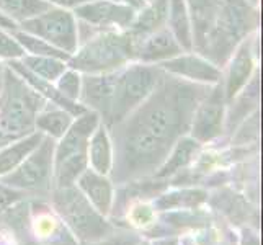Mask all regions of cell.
I'll return each instance as SVG.
<instances>
[{"mask_svg": "<svg viewBox=\"0 0 263 245\" xmlns=\"http://www.w3.org/2000/svg\"><path fill=\"white\" fill-rule=\"evenodd\" d=\"M210 85L195 84L165 74L151 95L134 110L111 126L116 157L115 178L126 180L157 172L174 144L186 136L198 103Z\"/></svg>", "mask_w": 263, "mask_h": 245, "instance_id": "1", "label": "cell"}, {"mask_svg": "<svg viewBox=\"0 0 263 245\" xmlns=\"http://www.w3.org/2000/svg\"><path fill=\"white\" fill-rule=\"evenodd\" d=\"M192 20L193 52L221 67L258 26V12L247 0H185Z\"/></svg>", "mask_w": 263, "mask_h": 245, "instance_id": "2", "label": "cell"}, {"mask_svg": "<svg viewBox=\"0 0 263 245\" xmlns=\"http://www.w3.org/2000/svg\"><path fill=\"white\" fill-rule=\"evenodd\" d=\"M0 90V133L12 139L23 138L34 129L36 115L48 100L13 72L7 64L2 70Z\"/></svg>", "mask_w": 263, "mask_h": 245, "instance_id": "3", "label": "cell"}, {"mask_svg": "<svg viewBox=\"0 0 263 245\" xmlns=\"http://www.w3.org/2000/svg\"><path fill=\"white\" fill-rule=\"evenodd\" d=\"M133 62V38L126 30H103L79 44L67 66L82 76L111 74Z\"/></svg>", "mask_w": 263, "mask_h": 245, "instance_id": "4", "label": "cell"}, {"mask_svg": "<svg viewBox=\"0 0 263 245\" xmlns=\"http://www.w3.org/2000/svg\"><path fill=\"white\" fill-rule=\"evenodd\" d=\"M102 123L98 113L87 110L74 118L70 128L54 149V183L56 188L74 186L77 178L88 168V141Z\"/></svg>", "mask_w": 263, "mask_h": 245, "instance_id": "5", "label": "cell"}, {"mask_svg": "<svg viewBox=\"0 0 263 245\" xmlns=\"http://www.w3.org/2000/svg\"><path fill=\"white\" fill-rule=\"evenodd\" d=\"M52 204L69 225V229L82 243L100 242L113 232L111 225L90 204V201L76 185L54 190Z\"/></svg>", "mask_w": 263, "mask_h": 245, "instance_id": "6", "label": "cell"}, {"mask_svg": "<svg viewBox=\"0 0 263 245\" xmlns=\"http://www.w3.org/2000/svg\"><path fill=\"white\" fill-rule=\"evenodd\" d=\"M162 70L157 66L141 62H129L126 67L116 70L111 115L108 124H105L106 128L124 120L136 106L141 105L157 85Z\"/></svg>", "mask_w": 263, "mask_h": 245, "instance_id": "7", "label": "cell"}, {"mask_svg": "<svg viewBox=\"0 0 263 245\" xmlns=\"http://www.w3.org/2000/svg\"><path fill=\"white\" fill-rule=\"evenodd\" d=\"M54 149H56V141L49 136H44L20 165L10 174L0 177V183L22 192H51L54 183Z\"/></svg>", "mask_w": 263, "mask_h": 245, "instance_id": "8", "label": "cell"}, {"mask_svg": "<svg viewBox=\"0 0 263 245\" xmlns=\"http://www.w3.org/2000/svg\"><path fill=\"white\" fill-rule=\"evenodd\" d=\"M20 26L22 31L38 36L69 56L79 48L77 18L67 8L51 7L49 10L22 22Z\"/></svg>", "mask_w": 263, "mask_h": 245, "instance_id": "9", "label": "cell"}, {"mask_svg": "<svg viewBox=\"0 0 263 245\" xmlns=\"http://www.w3.org/2000/svg\"><path fill=\"white\" fill-rule=\"evenodd\" d=\"M226 106L228 100L224 95L222 82L211 85L206 95L198 103L190 124V136L199 144L214 141L224 133Z\"/></svg>", "mask_w": 263, "mask_h": 245, "instance_id": "10", "label": "cell"}, {"mask_svg": "<svg viewBox=\"0 0 263 245\" xmlns=\"http://www.w3.org/2000/svg\"><path fill=\"white\" fill-rule=\"evenodd\" d=\"M79 22H84L98 30H128L136 12L116 0H92L72 10Z\"/></svg>", "mask_w": 263, "mask_h": 245, "instance_id": "11", "label": "cell"}, {"mask_svg": "<svg viewBox=\"0 0 263 245\" xmlns=\"http://www.w3.org/2000/svg\"><path fill=\"white\" fill-rule=\"evenodd\" d=\"M160 70L174 77L201 85H216L222 80V69L214 66L211 61L199 56L198 52H181L178 56L157 64Z\"/></svg>", "mask_w": 263, "mask_h": 245, "instance_id": "12", "label": "cell"}, {"mask_svg": "<svg viewBox=\"0 0 263 245\" xmlns=\"http://www.w3.org/2000/svg\"><path fill=\"white\" fill-rule=\"evenodd\" d=\"M185 52L167 26L141 38H133V62L157 66Z\"/></svg>", "mask_w": 263, "mask_h": 245, "instance_id": "13", "label": "cell"}, {"mask_svg": "<svg viewBox=\"0 0 263 245\" xmlns=\"http://www.w3.org/2000/svg\"><path fill=\"white\" fill-rule=\"evenodd\" d=\"M253 54H255L253 40L249 36L234 49L231 58L226 62L228 69H226V74H222L221 82L228 102H231L253 77V70H255V58H253Z\"/></svg>", "mask_w": 263, "mask_h": 245, "instance_id": "14", "label": "cell"}, {"mask_svg": "<svg viewBox=\"0 0 263 245\" xmlns=\"http://www.w3.org/2000/svg\"><path fill=\"white\" fill-rule=\"evenodd\" d=\"M115 77L116 72L82 76V92H80L79 103L84 105L87 110L98 113L103 124H108V121H110L115 93Z\"/></svg>", "mask_w": 263, "mask_h": 245, "instance_id": "15", "label": "cell"}, {"mask_svg": "<svg viewBox=\"0 0 263 245\" xmlns=\"http://www.w3.org/2000/svg\"><path fill=\"white\" fill-rule=\"evenodd\" d=\"M258 103H260V76L255 74L249 80V84L243 87L231 102H228V106H226L224 129L234 133V129L237 128L243 120H247L252 115V111L257 110Z\"/></svg>", "mask_w": 263, "mask_h": 245, "instance_id": "16", "label": "cell"}, {"mask_svg": "<svg viewBox=\"0 0 263 245\" xmlns=\"http://www.w3.org/2000/svg\"><path fill=\"white\" fill-rule=\"evenodd\" d=\"M76 185L90 201V204H92L102 216H106L111 211L115 195H113L111 181L106 178V175L98 174V172L88 167L84 174L77 178Z\"/></svg>", "mask_w": 263, "mask_h": 245, "instance_id": "17", "label": "cell"}, {"mask_svg": "<svg viewBox=\"0 0 263 245\" xmlns=\"http://www.w3.org/2000/svg\"><path fill=\"white\" fill-rule=\"evenodd\" d=\"M168 0H147V4L136 12V16L129 28L126 30L131 38H141L167 26Z\"/></svg>", "mask_w": 263, "mask_h": 245, "instance_id": "18", "label": "cell"}, {"mask_svg": "<svg viewBox=\"0 0 263 245\" xmlns=\"http://www.w3.org/2000/svg\"><path fill=\"white\" fill-rule=\"evenodd\" d=\"M113 152L115 150H113L111 136L108 133L106 126L103 123H100L88 141V149H87L88 167H92V170L98 172L102 175L111 174L113 157H115Z\"/></svg>", "mask_w": 263, "mask_h": 245, "instance_id": "19", "label": "cell"}, {"mask_svg": "<svg viewBox=\"0 0 263 245\" xmlns=\"http://www.w3.org/2000/svg\"><path fill=\"white\" fill-rule=\"evenodd\" d=\"M74 118L76 116L64 110V108L58 106L56 103L46 102V105L36 115L34 129L43 133L44 136H49L54 141H59L70 128Z\"/></svg>", "mask_w": 263, "mask_h": 245, "instance_id": "20", "label": "cell"}, {"mask_svg": "<svg viewBox=\"0 0 263 245\" xmlns=\"http://www.w3.org/2000/svg\"><path fill=\"white\" fill-rule=\"evenodd\" d=\"M201 144L192 136H181V138L174 144V147L168 152L165 162L157 168L156 177L157 178H167L170 175H175L181 168H185L190 162H192L196 156Z\"/></svg>", "mask_w": 263, "mask_h": 245, "instance_id": "21", "label": "cell"}, {"mask_svg": "<svg viewBox=\"0 0 263 245\" xmlns=\"http://www.w3.org/2000/svg\"><path fill=\"white\" fill-rule=\"evenodd\" d=\"M44 134L40 131H33L30 134L18 138L13 142H8L7 146L0 149V177L5 174H10L20 163L25 160V157L38 146Z\"/></svg>", "mask_w": 263, "mask_h": 245, "instance_id": "22", "label": "cell"}, {"mask_svg": "<svg viewBox=\"0 0 263 245\" xmlns=\"http://www.w3.org/2000/svg\"><path fill=\"white\" fill-rule=\"evenodd\" d=\"M167 28L174 34V38L185 52L193 51V34L192 20L185 0H168Z\"/></svg>", "mask_w": 263, "mask_h": 245, "instance_id": "23", "label": "cell"}, {"mask_svg": "<svg viewBox=\"0 0 263 245\" xmlns=\"http://www.w3.org/2000/svg\"><path fill=\"white\" fill-rule=\"evenodd\" d=\"M51 7L46 0H0V13L16 25L49 10Z\"/></svg>", "mask_w": 263, "mask_h": 245, "instance_id": "24", "label": "cell"}, {"mask_svg": "<svg viewBox=\"0 0 263 245\" xmlns=\"http://www.w3.org/2000/svg\"><path fill=\"white\" fill-rule=\"evenodd\" d=\"M20 61L31 74L48 82H52V84L67 69L66 61L58 58H49V56H31V54H25Z\"/></svg>", "mask_w": 263, "mask_h": 245, "instance_id": "25", "label": "cell"}, {"mask_svg": "<svg viewBox=\"0 0 263 245\" xmlns=\"http://www.w3.org/2000/svg\"><path fill=\"white\" fill-rule=\"evenodd\" d=\"M206 196L208 193L204 190H180V192H172L159 196L154 201V208L159 211L172 210V208H193L201 204Z\"/></svg>", "mask_w": 263, "mask_h": 245, "instance_id": "26", "label": "cell"}, {"mask_svg": "<svg viewBox=\"0 0 263 245\" xmlns=\"http://www.w3.org/2000/svg\"><path fill=\"white\" fill-rule=\"evenodd\" d=\"M15 40L22 44V48L25 49L26 54H31V56H49V58H58L62 61H69V54L61 51L58 48H54L52 44H49L48 41H44L38 36H33L30 33H25V31H13Z\"/></svg>", "mask_w": 263, "mask_h": 245, "instance_id": "27", "label": "cell"}, {"mask_svg": "<svg viewBox=\"0 0 263 245\" xmlns=\"http://www.w3.org/2000/svg\"><path fill=\"white\" fill-rule=\"evenodd\" d=\"M54 87L58 88V92L66 100L79 103L80 92H82V74L67 66V69L54 82Z\"/></svg>", "mask_w": 263, "mask_h": 245, "instance_id": "28", "label": "cell"}, {"mask_svg": "<svg viewBox=\"0 0 263 245\" xmlns=\"http://www.w3.org/2000/svg\"><path fill=\"white\" fill-rule=\"evenodd\" d=\"M25 54H26L25 49L22 48V44L15 40V36L0 30V59L15 61V59H22Z\"/></svg>", "mask_w": 263, "mask_h": 245, "instance_id": "29", "label": "cell"}, {"mask_svg": "<svg viewBox=\"0 0 263 245\" xmlns=\"http://www.w3.org/2000/svg\"><path fill=\"white\" fill-rule=\"evenodd\" d=\"M23 196H26V195H25V192H22V190H16V188L0 183V211L13 206L15 203L20 201V199H23Z\"/></svg>", "mask_w": 263, "mask_h": 245, "instance_id": "30", "label": "cell"}, {"mask_svg": "<svg viewBox=\"0 0 263 245\" xmlns=\"http://www.w3.org/2000/svg\"><path fill=\"white\" fill-rule=\"evenodd\" d=\"M48 4H51L52 7H61V8H67V10H74L76 7L92 2V0H46Z\"/></svg>", "mask_w": 263, "mask_h": 245, "instance_id": "31", "label": "cell"}, {"mask_svg": "<svg viewBox=\"0 0 263 245\" xmlns=\"http://www.w3.org/2000/svg\"><path fill=\"white\" fill-rule=\"evenodd\" d=\"M242 245H260L258 235L250 229H243L242 231Z\"/></svg>", "mask_w": 263, "mask_h": 245, "instance_id": "32", "label": "cell"}, {"mask_svg": "<svg viewBox=\"0 0 263 245\" xmlns=\"http://www.w3.org/2000/svg\"><path fill=\"white\" fill-rule=\"evenodd\" d=\"M120 2L133 8L134 12H139L141 8H144V5L147 4V0H120Z\"/></svg>", "mask_w": 263, "mask_h": 245, "instance_id": "33", "label": "cell"}, {"mask_svg": "<svg viewBox=\"0 0 263 245\" xmlns=\"http://www.w3.org/2000/svg\"><path fill=\"white\" fill-rule=\"evenodd\" d=\"M16 23L15 22H12L10 18H7L4 13H0V28H5V30H12V31H15L16 30Z\"/></svg>", "mask_w": 263, "mask_h": 245, "instance_id": "34", "label": "cell"}, {"mask_svg": "<svg viewBox=\"0 0 263 245\" xmlns=\"http://www.w3.org/2000/svg\"><path fill=\"white\" fill-rule=\"evenodd\" d=\"M152 245H178V240L177 239H164V240L154 242Z\"/></svg>", "mask_w": 263, "mask_h": 245, "instance_id": "35", "label": "cell"}, {"mask_svg": "<svg viewBox=\"0 0 263 245\" xmlns=\"http://www.w3.org/2000/svg\"><path fill=\"white\" fill-rule=\"evenodd\" d=\"M12 141H15V139L8 138V136H5L4 133H0V149H2L4 146H7V144H8V142H12Z\"/></svg>", "mask_w": 263, "mask_h": 245, "instance_id": "36", "label": "cell"}, {"mask_svg": "<svg viewBox=\"0 0 263 245\" xmlns=\"http://www.w3.org/2000/svg\"><path fill=\"white\" fill-rule=\"evenodd\" d=\"M247 2H250L253 7H257V5H258V0H247Z\"/></svg>", "mask_w": 263, "mask_h": 245, "instance_id": "37", "label": "cell"}, {"mask_svg": "<svg viewBox=\"0 0 263 245\" xmlns=\"http://www.w3.org/2000/svg\"><path fill=\"white\" fill-rule=\"evenodd\" d=\"M2 84H4V77H2V72H0V90H2Z\"/></svg>", "mask_w": 263, "mask_h": 245, "instance_id": "38", "label": "cell"}, {"mask_svg": "<svg viewBox=\"0 0 263 245\" xmlns=\"http://www.w3.org/2000/svg\"><path fill=\"white\" fill-rule=\"evenodd\" d=\"M141 245H149V243H146V242H142V243H141Z\"/></svg>", "mask_w": 263, "mask_h": 245, "instance_id": "39", "label": "cell"}, {"mask_svg": "<svg viewBox=\"0 0 263 245\" xmlns=\"http://www.w3.org/2000/svg\"><path fill=\"white\" fill-rule=\"evenodd\" d=\"M116 2H120V0H116Z\"/></svg>", "mask_w": 263, "mask_h": 245, "instance_id": "40", "label": "cell"}]
</instances>
